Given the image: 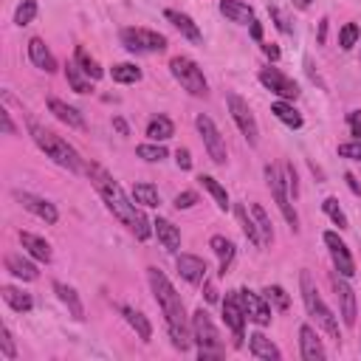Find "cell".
Wrapping results in <instances>:
<instances>
[{
  "instance_id": "cell-19",
  "label": "cell",
  "mask_w": 361,
  "mask_h": 361,
  "mask_svg": "<svg viewBox=\"0 0 361 361\" xmlns=\"http://www.w3.org/2000/svg\"><path fill=\"white\" fill-rule=\"evenodd\" d=\"M48 110H51L62 125H68V127H77V130H82L85 127V119H82V113L77 110V108H71V105H65L62 99H57V96H51L48 99Z\"/></svg>"
},
{
  "instance_id": "cell-29",
  "label": "cell",
  "mask_w": 361,
  "mask_h": 361,
  "mask_svg": "<svg viewBox=\"0 0 361 361\" xmlns=\"http://www.w3.org/2000/svg\"><path fill=\"white\" fill-rule=\"evenodd\" d=\"M209 246H212L214 254H218V260H221V274L226 277V271L232 266V257H234V243H232V240H226V237H221V234H214L209 240Z\"/></svg>"
},
{
  "instance_id": "cell-57",
  "label": "cell",
  "mask_w": 361,
  "mask_h": 361,
  "mask_svg": "<svg viewBox=\"0 0 361 361\" xmlns=\"http://www.w3.org/2000/svg\"><path fill=\"white\" fill-rule=\"evenodd\" d=\"M325 32H327V20L319 23V42H325Z\"/></svg>"
},
{
  "instance_id": "cell-44",
  "label": "cell",
  "mask_w": 361,
  "mask_h": 361,
  "mask_svg": "<svg viewBox=\"0 0 361 361\" xmlns=\"http://www.w3.org/2000/svg\"><path fill=\"white\" fill-rule=\"evenodd\" d=\"M358 26H356V23H347V26L342 29V34H339V45L345 48V51H350V48L356 45V40H358Z\"/></svg>"
},
{
  "instance_id": "cell-4",
  "label": "cell",
  "mask_w": 361,
  "mask_h": 361,
  "mask_svg": "<svg viewBox=\"0 0 361 361\" xmlns=\"http://www.w3.org/2000/svg\"><path fill=\"white\" fill-rule=\"evenodd\" d=\"M299 285H302V299H305L308 314L316 319V325H319V327L330 336V339L339 342V339H342V333H339V322H336L333 310H330V308L325 305V299L319 297L316 285H314V279H310V274H308V271H302V274H299Z\"/></svg>"
},
{
  "instance_id": "cell-52",
  "label": "cell",
  "mask_w": 361,
  "mask_h": 361,
  "mask_svg": "<svg viewBox=\"0 0 361 361\" xmlns=\"http://www.w3.org/2000/svg\"><path fill=\"white\" fill-rule=\"evenodd\" d=\"M262 51H266V57H271V60H279V48L271 45V42H269V45H262Z\"/></svg>"
},
{
  "instance_id": "cell-12",
  "label": "cell",
  "mask_w": 361,
  "mask_h": 361,
  "mask_svg": "<svg viewBox=\"0 0 361 361\" xmlns=\"http://www.w3.org/2000/svg\"><path fill=\"white\" fill-rule=\"evenodd\" d=\"M325 246L330 249V257H333V266L342 277H353L356 274V262L350 257V249L345 240L336 234V232H325Z\"/></svg>"
},
{
  "instance_id": "cell-56",
  "label": "cell",
  "mask_w": 361,
  "mask_h": 361,
  "mask_svg": "<svg viewBox=\"0 0 361 361\" xmlns=\"http://www.w3.org/2000/svg\"><path fill=\"white\" fill-rule=\"evenodd\" d=\"M251 37H254V40H262V29H260V23H257V20L251 23Z\"/></svg>"
},
{
  "instance_id": "cell-41",
  "label": "cell",
  "mask_w": 361,
  "mask_h": 361,
  "mask_svg": "<svg viewBox=\"0 0 361 361\" xmlns=\"http://www.w3.org/2000/svg\"><path fill=\"white\" fill-rule=\"evenodd\" d=\"M34 17H37V0H23L14 12V23L17 26H29Z\"/></svg>"
},
{
  "instance_id": "cell-38",
  "label": "cell",
  "mask_w": 361,
  "mask_h": 361,
  "mask_svg": "<svg viewBox=\"0 0 361 361\" xmlns=\"http://www.w3.org/2000/svg\"><path fill=\"white\" fill-rule=\"evenodd\" d=\"M262 297H266V302L274 310H288V308H291V297H288L285 288H279V285H269L266 291H262Z\"/></svg>"
},
{
  "instance_id": "cell-1",
  "label": "cell",
  "mask_w": 361,
  "mask_h": 361,
  "mask_svg": "<svg viewBox=\"0 0 361 361\" xmlns=\"http://www.w3.org/2000/svg\"><path fill=\"white\" fill-rule=\"evenodd\" d=\"M88 175H90L96 192L102 195V201L108 203V209L113 212V218L122 221L138 240H147L150 232H153V229H150L153 223L144 218L141 209H136V203H130V198L125 195V189L119 186V181L105 170V166H99V164H90V166H88Z\"/></svg>"
},
{
  "instance_id": "cell-20",
  "label": "cell",
  "mask_w": 361,
  "mask_h": 361,
  "mask_svg": "<svg viewBox=\"0 0 361 361\" xmlns=\"http://www.w3.org/2000/svg\"><path fill=\"white\" fill-rule=\"evenodd\" d=\"M221 14L229 17L232 23H240V26H251L254 23V9L243 0H221Z\"/></svg>"
},
{
  "instance_id": "cell-10",
  "label": "cell",
  "mask_w": 361,
  "mask_h": 361,
  "mask_svg": "<svg viewBox=\"0 0 361 361\" xmlns=\"http://www.w3.org/2000/svg\"><path fill=\"white\" fill-rule=\"evenodd\" d=\"M195 125H198V133H201V138H203V144H206V153H209V158L214 161V164H226V141H223V136H221V130L214 127V122L209 116H198L195 119Z\"/></svg>"
},
{
  "instance_id": "cell-37",
  "label": "cell",
  "mask_w": 361,
  "mask_h": 361,
  "mask_svg": "<svg viewBox=\"0 0 361 361\" xmlns=\"http://www.w3.org/2000/svg\"><path fill=\"white\" fill-rule=\"evenodd\" d=\"M198 181H201V186H203V189H209V195H212L214 201H218V209H223V212H226V209H229V195H226V189H223L218 181H214L212 175H201Z\"/></svg>"
},
{
  "instance_id": "cell-9",
  "label": "cell",
  "mask_w": 361,
  "mask_h": 361,
  "mask_svg": "<svg viewBox=\"0 0 361 361\" xmlns=\"http://www.w3.org/2000/svg\"><path fill=\"white\" fill-rule=\"evenodd\" d=\"M266 181H269V189H271V195H274V201H277V206L282 212V218L288 221V226L297 232L299 229V218H297V212L291 206V192H288L285 178L279 175L277 166H266Z\"/></svg>"
},
{
  "instance_id": "cell-34",
  "label": "cell",
  "mask_w": 361,
  "mask_h": 361,
  "mask_svg": "<svg viewBox=\"0 0 361 361\" xmlns=\"http://www.w3.org/2000/svg\"><path fill=\"white\" fill-rule=\"evenodd\" d=\"M133 201L141 203V206L155 209V206L161 203V195H158V189H155L153 184H136V186H133Z\"/></svg>"
},
{
  "instance_id": "cell-43",
  "label": "cell",
  "mask_w": 361,
  "mask_h": 361,
  "mask_svg": "<svg viewBox=\"0 0 361 361\" xmlns=\"http://www.w3.org/2000/svg\"><path fill=\"white\" fill-rule=\"evenodd\" d=\"M136 155L144 158V161H150V164H155V161H164L166 158V150L155 141V144H141V147L136 150Z\"/></svg>"
},
{
  "instance_id": "cell-53",
  "label": "cell",
  "mask_w": 361,
  "mask_h": 361,
  "mask_svg": "<svg viewBox=\"0 0 361 361\" xmlns=\"http://www.w3.org/2000/svg\"><path fill=\"white\" fill-rule=\"evenodd\" d=\"M345 181H347V184H350V189H353V192H356V195H361V184H358V181H356V178H353V175H350V173H347V175H345Z\"/></svg>"
},
{
  "instance_id": "cell-30",
  "label": "cell",
  "mask_w": 361,
  "mask_h": 361,
  "mask_svg": "<svg viewBox=\"0 0 361 361\" xmlns=\"http://www.w3.org/2000/svg\"><path fill=\"white\" fill-rule=\"evenodd\" d=\"M173 133H175V125L170 122L166 116H155V119H150V125H147V138L150 141H166V138H173Z\"/></svg>"
},
{
  "instance_id": "cell-26",
  "label": "cell",
  "mask_w": 361,
  "mask_h": 361,
  "mask_svg": "<svg viewBox=\"0 0 361 361\" xmlns=\"http://www.w3.org/2000/svg\"><path fill=\"white\" fill-rule=\"evenodd\" d=\"M249 350L254 358H262V361H277L279 358V350L271 339H266L262 333H251L249 336Z\"/></svg>"
},
{
  "instance_id": "cell-33",
  "label": "cell",
  "mask_w": 361,
  "mask_h": 361,
  "mask_svg": "<svg viewBox=\"0 0 361 361\" xmlns=\"http://www.w3.org/2000/svg\"><path fill=\"white\" fill-rule=\"evenodd\" d=\"M251 214H254V221H257V232H260V237H262V249L271 246V240H274V229H271V221H269L266 209H262L260 203H251Z\"/></svg>"
},
{
  "instance_id": "cell-23",
  "label": "cell",
  "mask_w": 361,
  "mask_h": 361,
  "mask_svg": "<svg viewBox=\"0 0 361 361\" xmlns=\"http://www.w3.org/2000/svg\"><path fill=\"white\" fill-rule=\"evenodd\" d=\"M119 310H122V316L127 319V325H130V327L138 333V339H141V342H150V339H153V325L147 322V316H144L141 310H136V308H127V305H122Z\"/></svg>"
},
{
  "instance_id": "cell-22",
  "label": "cell",
  "mask_w": 361,
  "mask_h": 361,
  "mask_svg": "<svg viewBox=\"0 0 361 361\" xmlns=\"http://www.w3.org/2000/svg\"><path fill=\"white\" fill-rule=\"evenodd\" d=\"M166 14V20L173 23V26L186 37V40H192V42H201V29L195 26V20H192L189 14H184V12H175V9H166L164 12Z\"/></svg>"
},
{
  "instance_id": "cell-21",
  "label": "cell",
  "mask_w": 361,
  "mask_h": 361,
  "mask_svg": "<svg viewBox=\"0 0 361 361\" xmlns=\"http://www.w3.org/2000/svg\"><path fill=\"white\" fill-rule=\"evenodd\" d=\"M29 57H32V62H34L40 71H45V74H54V71H57V60H54V54L48 51V45H45L40 37L29 40Z\"/></svg>"
},
{
  "instance_id": "cell-25",
  "label": "cell",
  "mask_w": 361,
  "mask_h": 361,
  "mask_svg": "<svg viewBox=\"0 0 361 361\" xmlns=\"http://www.w3.org/2000/svg\"><path fill=\"white\" fill-rule=\"evenodd\" d=\"M20 243H23V249H26L34 260L51 262V246H48L42 237H37V234H32V232H20Z\"/></svg>"
},
{
  "instance_id": "cell-2",
  "label": "cell",
  "mask_w": 361,
  "mask_h": 361,
  "mask_svg": "<svg viewBox=\"0 0 361 361\" xmlns=\"http://www.w3.org/2000/svg\"><path fill=\"white\" fill-rule=\"evenodd\" d=\"M147 277H150V288L155 294V302L161 305L164 310V319H166V330H170V339L175 345V350L186 353L189 350V322H186V314H184V302H181V294L173 288V282L166 279L164 271L158 269H147Z\"/></svg>"
},
{
  "instance_id": "cell-47",
  "label": "cell",
  "mask_w": 361,
  "mask_h": 361,
  "mask_svg": "<svg viewBox=\"0 0 361 361\" xmlns=\"http://www.w3.org/2000/svg\"><path fill=\"white\" fill-rule=\"evenodd\" d=\"M195 203H198L195 192H181V195H175V209H192Z\"/></svg>"
},
{
  "instance_id": "cell-3",
  "label": "cell",
  "mask_w": 361,
  "mask_h": 361,
  "mask_svg": "<svg viewBox=\"0 0 361 361\" xmlns=\"http://www.w3.org/2000/svg\"><path fill=\"white\" fill-rule=\"evenodd\" d=\"M29 133H32V138H34V144L37 147L51 158L54 164H60V166H65V170H71V173H79L82 170V158H79V153L71 147V144L65 141V138H60L54 130H48V127H42L37 119H29Z\"/></svg>"
},
{
  "instance_id": "cell-42",
  "label": "cell",
  "mask_w": 361,
  "mask_h": 361,
  "mask_svg": "<svg viewBox=\"0 0 361 361\" xmlns=\"http://www.w3.org/2000/svg\"><path fill=\"white\" fill-rule=\"evenodd\" d=\"M237 218H240V226H243L246 237L251 240L257 249H262V237H260V232H257V223H251V221L246 218V206H237Z\"/></svg>"
},
{
  "instance_id": "cell-32",
  "label": "cell",
  "mask_w": 361,
  "mask_h": 361,
  "mask_svg": "<svg viewBox=\"0 0 361 361\" xmlns=\"http://www.w3.org/2000/svg\"><path fill=\"white\" fill-rule=\"evenodd\" d=\"M3 299H6V305L12 310H17V314H29V310L34 308L32 297L23 294V291H17V288H12V285H3Z\"/></svg>"
},
{
  "instance_id": "cell-5",
  "label": "cell",
  "mask_w": 361,
  "mask_h": 361,
  "mask_svg": "<svg viewBox=\"0 0 361 361\" xmlns=\"http://www.w3.org/2000/svg\"><path fill=\"white\" fill-rule=\"evenodd\" d=\"M192 339L198 342V356L201 358H214V356H221V350H223L218 327L212 325V316L206 314L203 308L192 314Z\"/></svg>"
},
{
  "instance_id": "cell-27",
  "label": "cell",
  "mask_w": 361,
  "mask_h": 361,
  "mask_svg": "<svg viewBox=\"0 0 361 361\" xmlns=\"http://www.w3.org/2000/svg\"><path fill=\"white\" fill-rule=\"evenodd\" d=\"M54 291H57V297L62 299V305L71 310V316H74L77 322H82V319H85V308H82V302H79V297H77L74 288L65 285V282H54Z\"/></svg>"
},
{
  "instance_id": "cell-15",
  "label": "cell",
  "mask_w": 361,
  "mask_h": 361,
  "mask_svg": "<svg viewBox=\"0 0 361 361\" xmlns=\"http://www.w3.org/2000/svg\"><path fill=\"white\" fill-rule=\"evenodd\" d=\"M14 201H20L23 209H29L32 214H37L40 221H45L48 226H54L60 221V214H57V206L54 203H48L45 198H37L32 195V192H14Z\"/></svg>"
},
{
  "instance_id": "cell-39",
  "label": "cell",
  "mask_w": 361,
  "mask_h": 361,
  "mask_svg": "<svg viewBox=\"0 0 361 361\" xmlns=\"http://www.w3.org/2000/svg\"><path fill=\"white\" fill-rule=\"evenodd\" d=\"M322 209H325V214H327V218H330L336 226H339V229H350L347 214L342 212V206H339V201H336V198H327V201L322 203Z\"/></svg>"
},
{
  "instance_id": "cell-48",
  "label": "cell",
  "mask_w": 361,
  "mask_h": 361,
  "mask_svg": "<svg viewBox=\"0 0 361 361\" xmlns=\"http://www.w3.org/2000/svg\"><path fill=\"white\" fill-rule=\"evenodd\" d=\"M269 12H271V17L277 20V29H279V32H285V34H291V32H294V29H291V23H288V17H285V14H282L277 6H271Z\"/></svg>"
},
{
  "instance_id": "cell-6",
  "label": "cell",
  "mask_w": 361,
  "mask_h": 361,
  "mask_svg": "<svg viewBox=\"0 0 361 361\" xmlns=\"http://www.w3.org/2000/svg\"><path fill=\"white\" fill-rule=\"evenodd\" d=\"M170 71H173V77L181 82V88L189 90L192 96H206V93H209V85H206L203 71L198 68V62H192L189 57H173Z\"/></svg>"
},
{
  "instance_id": "cell-45",
  "label": "cell",
  "mask_w": 361,
  "mask_h": 361,
  "mask_svg": "<svg viewBox=\"0 0 361 361\" xmlns=\"http://www.w3.org/2000/svg\"><path fill=\"white\" fill-rule=\"evenodd\" d=\"M339 155L342 158H353V161H361V138L347 141V144H339Z\"/></svg>"
},
{
  "instance_id": "cell-36",
  "label": "cell",
  "mask_w": 361,
  "mask_h": 361,
  "mask_svg": "<svg viewBox=\"0 0 361 361\" xmlns=\"http://www.w3.org/2000/svg\"><path fill=\"white\" fill-rule=\"evenodd\" d=\"M110 77H113V82L133 85V82H138V79H141V68H136L133 62H122V65H113Z\"/></svg>"
},
{
  "instance_id": "cell-14",
  "label": "cell",
  "mask_w": 361,
  "mask_h": 361,
  "mask_svg": "<svg viewBox=\"0 0 361 361\" xmlns=\"http://www.w3.org/2000/svg\"><path fill=\"white\" fill-rule=\"evenodd\" d=\"M260 82L266 85L271 93L282 96V99H297V96H299V85L294 79H288L277 68H262L260 71Z\"/></svg>"
},
{
  "instance_id": "cell-40",
  "label": "cell",
  "mask_w": 361,
  "mask_h": 361,
  "mask_svg": "<svg viewBox=\"0 0 361 361\" xmlns=\"http://www.w3.org/2000/svg\"><path fill=\"white\" fill-rule=\"evenodd\" d=\"M79 71H82V68H79L77 62H68V65H65V77H68L71 88H74L77 93H88V90H90V82H88V79H82Z\"/></svg>"
},
{
  "instance_id": "cell-51",
  "label": "cell",
  "mask_w": 361,
  "mask_h": 361,
  "mask_svg": "<svg viewBox=\"0 0 361 361\" xmlns=\"http://www.w3.org/2000/svg\"><path fill=\"white\" fill-rule=\"evenodd\" d=\"M0 122H3V133H6V136H14V125H12L9 110H0Z\"/></svg>"
},
{
  "instance_id": "cell-55",
  "label": "cell",
  "mask_w": 361,
  "mask_h": 361,
  "mask_svg": "<svg viewBox=\"0 0 361 361\" xmlns=\"http://www.w3.org/2000/svg\"><path fill=\"white\" fill-rule=\"evenodd\" d=\"M206 302H218V291H214V285L206 282Z\"/></svg>"
},
{
  "instance_id": "cell-31",
  "label": "cell",
  "mask_w": 361,
  "mask_h": 361,
  "mask_svg": "<svg viewBox=\"0 0 361 361\" xmlns=\"http://www.w3.org/2000/svg\"><path fill=\"white\" fill-rule=\"evenodd\" d=\"M271 113L279 119L282 125L291 127V130H299V127H302V116H299V110H297L294 105H288V102H274V105H271Z\"/></svg>"
},
{
  "instance_id": "cell-7",
  "label": "cell",
  "mask_w": 361,
  "mask_h": 361,
  "mask_svg": "<svg viewBox=\"0 0 361 361\" xmlns=\"http://www.w3.org/2000/svg\"><path fill=\"white\" fill-rule=\"evenodd\" d=\"M122 45L133 54H161L166 48V37L150 29H122Z\"/></svg>"
},
{
  "instance_id": "cell-17",
  "label": "cell",
  "mask_w": 361,
  "mask_h": 361,
  "mask_svg": "<svg viewBox=\"0 0 361 361\" xmlns=\"http://www.w3.org/2000/svg\"><path fill=\"white\" fill-rule=\"evenodd\" d=\"M175 266H178V274L189 282V285H201V282H206V260H201V257H195V254H181L178 260H175Z\"/></svg>"
},
{
  "instance_id": "cell-50",
  "label": "cell",
  "mask_w": 361,
  "mask_h": 361,
  "mask_svg": "<svg viewBox=\"0 0 361 361\" xmlns=\"http://www.w3.org/2000/svg\"><path fill=\"white\" fill-rule=\"evenodd\" d=\"M175 164L181 166V170H192V155H189L186 147H181V150L175 153Z\"/></svg>"
},
{
  "instance_id": "cell-16",
  "label": "cell",
  "mask_w": 361,
  "mask_h": 361,
  "mask_svg": "<svg viewBox=\"0 0 361 361\" xmlns=\"http://www.w3.org/2000/svg\"><path fill=\"white\" fill-rule=\"evenodd\" d=\"M347 277L342 274H336L333 277V288H336V297H339V305H342V319L347 327L356 325V316H358V310H356V294H353V288L345 282Z\"/></svg>"
},
{
  "instance_id": "cell-46",
  "label": "cell",
  "mask_w": 361,
  "mask_h": 361,
  "mask_svg": "<svg viewBox=\"0 0 361 361\" xmlns=\"http://www.w3.org/2000/svg\"><path fill=\"white\" fill-rule=\"evenodd\" d=\"M0 347H3V356H6V358H14V356H17V353H14V339H12L9 327L0 330Z\"/></svg>"
},
{
  "instance_id": "cell-49",
  "label": "cell",
  "mask_w": 361,
  "mask_h": 361,
  "mask_svg": "<svg viewBox=\"0 0 361 361\" xmlns=\"http://www.w3.org/2000/svg\"><path fill=\"white\" fill-rule=\"evenodd\" d=\"M347 125H350V133L356 138H361V110H350L347 113Z\"/></svg>"
},
{
  "instance_id": "cell-13",
  "label": "cell",
  "mask_w": 361,
  "mask_h": 361,
  "mask_svg": "<svg viewBox=\"0 0 361 361\" xmlns=\"http://www.w3.org/2000/svg\"><path fill=\"white\" fill-rule=\"evenodd\" d=\"M237 294H240V305H243L246 316H249L251 322H257L260 327L271 325V305L266 302V297L249 291V288H243V291H237Z\"/></svg>"
},
{
  "instance_id": "cell-54",
  "label": "cell",
  "mask_w": 361,
  "mask_h": 361,
  "mask_svg": "<svg viewBox=\"0 0 361 361\" xmlns=\"http://www.w3.org/2000/svg\"><path fill=\"white\" fill-rule=\"evenodd\" d=\"M113 127L119 130V133H122V136H127L130 130H127V125H125V119H113Z\"/></svg>"
},
{
  "instance_id": "cell-8",
  "label": "cell",
  "mask_w": 361,
  "mask_h": 361,
  "mask_svg": "<svg viewBox=\"0 0 361 361\" xmlns=\"http://www.w3.org/2000/svg\"><path fill=\"white\" fill-rule=\"evenodd\" d=\"M226 105H229V113L234 119V125L240 127V133H243V138L254 147V144L260 141V127H257V119H254L249 102H243L237 93H229L226 96Z\"/></svg>"
},
{
  "instance_id": "cell-28",
  "label": "cell",
  "mask_w": 361,
  "mask_h": 361,
  "mask_svg": "<svg viewBox=\"0 0 361 361\" xmlns=\"http://www.w3.org/2000/svg\"><path fill=\"white\" fill-rule=\"evenodd\" d=\"M6 271H12L17 279H37V269H34V262H29L26 257H20V254H6Z\"/></svg>"
},
{
  "instance_id": "cell-11",
  "label": "cell",
  "mask_w": 361,
  "mask_h": 361,
  "mask_svg": "<svg viewBox=\"0 0 361 361\" xmlns=\"http://www.w3.org/2000/svg\"><path fill=\"white\" fill-rule=\"evenodd\" d=\"M223 322L234 333V347H240L243 339H246V310H243V305H240V294L237 291H232L223 299Z\"/></svg>"
},
{
  "instance_id": "cell-35",
  "label": "cell",
  "mask_w": 361,
  "mask_h": 361,
  "mask_svg": "<svg viewBox=\"0 0 361 361\" xmlns=\"http://www.w3.org/2000/svg\"><path fill=\"white\" fill-rule=\"evenodd\" d=\"M74 62H77V65H79V68L85 71V74H88V79H102V74H105V71L99 68V62H96V60H93V57H90V54L85 51L82 45L77 48V54H74Z\"/></svg>"
},
{
  "instance_id": "cell-18",
  "label": "cell",
  "mask_w": 361,
  "mask_h": 361,
  "mask_svg": "<svg viewBox=\"0 0 361 361\" xmlns=\"http://www.w3.org/2000/svg\"><path fill=\"white\" fill-rule=\"evenodd\" d=\"M299 347H302V358L305 361H322L325 358L322 339H319L316 330L310 327V325H302L299 327Z\"/></svg>"
},
{
  "instance_id": "cell-58",
  "label": "cell",
  "mask_w": 361,
  "mask_h": 361,
  "mask_svg": "<svg viewBox=\"0 0 361 361\" xmlns=\"http://www.w3.org/2000/svg\"><path fill=\"white\" fill-rule=\"evenodd\" d=\"M294 3H297L299 9H308V6H310V0H294Z\"/></svg>"
},
{
  "instance_id": "cell-24",
  "label": "cell",
  "mask_w": 361,
  "mask_h": 361,
  "mask_svg": "<svg viewBox=\"0 0 361 361\" xmlns=\"http://www.w3.org/2000/svg\"><path fill=\"white\" fill-rule=\"evenodd\" d=\"M153 226H155V234H158L161 246H164L166 251H178V249H181V232H178L175 223H170L166 218H158Z\"/></svg>"
}]
</instances>
